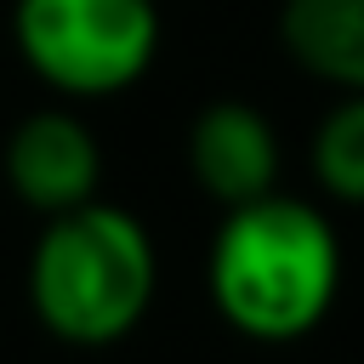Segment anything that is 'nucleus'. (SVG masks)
<instances>
[{
    "mask_svg": "<svg viewBox=\"0 0 364 364\" xmlns=\"http://www.w3.org/2000/svg\"><path fill=\"white\" fill-rule=\"evenodd\" d=\"M205 290L216 318L262 347L313 336L341 296V233L313 199L256 193L222 205L205 250Z\"/></svg>",
    "mask_w": 364,
    "mask_h": 364,
    "instance_id": "f257e3e1",
    "label": "nucleus"
},
{
    "mask_svg": "<svg viewBox=\"0 0 364 364\" xmlns=\"http://www.w3.org/2000/svg\"><path fill=\"white\" fill-rule=\"evenodd\" d=\"M23 279L46 336L68 347H114L154 307L159 250L142 216H131L125 205L85 199L46 216Z\"/></svg>",
    "mask_w": 364,
    "mask_h": 364,
    "instance_id": "f03ea898",
    "label": "nucleus"
},
{
    "mask_svg": "<svg viewBox=\"0 0 364 364\" xmlns=\"http://www.w3.org/2000/svg\"><path fill=\"white\" fill-rule=\"evenodd\" d=\"M11 46L28 74L63 97L97 102L131 91L159 57L154 0H17Z\"/></svg>",
    "mask_w": 364,
    "mask_h": 364,
    "instance_id": "7ed1b4c3",
    "label": "nucleus"
},
{
    "mask_svg": "<svg viewBox=\"0 0 364 364\" xmlns=\"http://www.w3.org/2000/svg\"><path fill=\"white\" fill-rule=\"evenodd\" d=\"M0 171H6V188L40 210V216H57L68 205H85L97 199V182H102V148L91 136V125L68 108H40L28 119L11 125L6 136V154H0Z\"/></svg>",
    "mask_w": 364,
    "mask_h": 364,
    "instance_id": "20e7f679",
    "label": "nucleus"
},
{
    "mask_svg": "<svg viewBox=\"0 0 364 364\" xmlns=\"http://www.w3.org/2000/svg\"><path fill=\"white\" fill-rule=\"evenodd\" d=\"M188 171L216 205H245L279 188V131L250 102H210L188 125Z\"/></svg>",
    "mask_w": 364,
    "mask_h": 364,
    "instance_id": "39448f33",
    "label": "nucleus"
},
{
    "mask_svg": "<svg viewBox=\"0 0 364 364\" xmlns=\"http://www.w3.org/2000/svg\"><path fill=\"white\" fill-rule=\"evenodd\" d=\"M279 46L301 74L336 91H364V0H284Z\"/></svg>",
    "mask_w": 364,
    "mask_h": 364,
    "instance_id": "423d86ee",
    "label": "nucleus"
},
{
    "mask_svg": "<svg viewBox=\"0 0 364 364\" xmlns=\"http://www.w3.org/2000/svg\"><path fill=\"white\" fill-rule=\"evenodd\" d=\"M313 182L341 199V205H364V91H341L330 102V114L313 131Z\"/></svg>",
    "mask_w": 364,
    "mask_h": 364,
    "instance_id": "0eeeda50",
    "label": "nucleus"
}]
</instances>
